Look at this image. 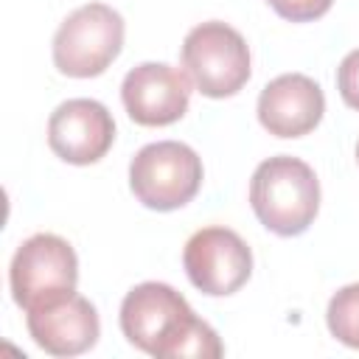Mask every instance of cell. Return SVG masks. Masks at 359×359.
<instances>
[{"mask_svg": "<svg viewBox=\"0 0 359 359\" xmlns=\"http://www.w3.org/2000/svg\"><path fill=\"white\" fill-rule=\"evenodd\" d=\"M118 320L123 337L157 359H219L224 353L219 334L168 283L146 280L129 289Z\"/></svg>", "mask_w": 359, "mask_h": 359, "instance_id": "1", "label": "cell"}, {"mask_svg": "<svg viewBox=\"0 0 359 359\" xmlns=\"http://www.w3.org/2000/svg\"><path fill=\"white\" fill-rule=\"evenodd\" d=\"M250 205L266 230L300 236L320 210V180L309 163L292 154L269 157L252 171Z\"/></svg>", "mask_w": 359, "mask_h": 359, "instance_id": "2", "label": "cell"}, {"mask_svg": "<svg viewBox=\"0 0 359 359\" xmlns=\"http://www.w3.org/2000/svg\"><path fill=\"white\" fill-rule=\"evenodd\" d=\"M123 48V17L107 3L70 11L53 34V65L62 76H101Z\"/></svg>", "mask_w": 359, "mask_h": 359, "instance_id": "3", "label": "cell"}, {"mask_svg": "<svg viewBox=\"0 0 359 359\" xmlns=\"http://www.w3.org/2000/svg\"><path fill=\"white\" fill-rule=\"evenodd\" d=\"M180 56L191 84L208 98L236 95L252 73L247 39L233 25L219 20L191 28L182 39Z\"/></svg>", "mask_w": 359, "mask_h": 359, "instance_id": "4", "label": "cell"}, {"mask_svg": "<svg viewBox=\"0 0 359 359\" xmlns=\"http://www.w3.org/2000/svg\"><path fill=\"white\" fill-rule=\"evenodd\" d=\"M202 160L180 140H157L143 146L129 163V188L135 199L151 210H177L202 188Z\"/></svg>", "mask_w": 359, "mask_h": 359, "instance_id": "5", "label": "cell"}, {"mask_svg": "<svg viewBox=\"0 0 359 359\" xmlns=\"http://www.w3.org/2000/svg\"><path fill=\"white\" fill-rule=\"evenodd\" d=\"M79 283V258L62 236L36 233L25 238L8 266L11 297L20 309H34L67 292H76Z\"/></svg>", "mask_w": 359, "mask_h": 359, "instance_id": "6", "label": "cell"}, {"mask_svg": "<svg viewBox=\"0 0 359 359\" xmlns=\"http://www.w3.org/2000/svg\"><path fill=\"white\" fill-rule=\"evenodd\" d=\"M188 280L210 297L238 292L252 275V252L247 241L230 227H202L182 250Z\"/></svg>", "mask_w": 359, "mask_h": 359, "instance_id": "7", "label": "cell"}, {"mask_svg": "<svg viewBox=\"0 0 359 359\" xmlns=\"http://www.w3.org/2000/svg\"><path fill=\"white\" fill-rule=\"evenodd\" d=\"M121 101L126 115L140 126H168L188 112L191 79L165 62H143L123 76Z\"/></svg>", "mask_w": 359, "mask_h": 359, "instance_id": "8", "label": "cell"}, {"mask_svg": "<svg viewBox=\"0 0 359 359\" xmlns=\"http://www.w3.org/2000/svg\"><path fill=\"white\" fill-rule=\"evenodd\" d=\"M115 140V121L95 98H67L48 118V146L73 165L98 163Z\"/></svg>", "mask_w": 359, "mask_h": 359, "instance_id": "9", "label": "cell"}, {"mask_svg": "<svg viewBox=\"0 0 359 359\" xmlns=\"http://www.w3.org/2000/svg\"><path fill=\"white\" fill-rule=\"evenodd\" d=\"M25 325L31 339L50 356H79L101 337L95 306L76 292L28 309Z\"/></svg>", "mask_w": 359, "mask_h": 359, "instance_id": "10", "label": "cell"}, {"mask_svg": "<svg viewBox=\"0 0 359 359\" xmlns=\"http://www.w3.org/2000/svg\"><path fill=\"white\" fill-rule=\"evenodd\" d=\"M325 112L320 84L303 73H283L272 79L258 95V121L275 137L309 135Z\"/></svg>", "mask_w": 359, "mask_h": 359, "instance_id": "11", "label": "cell"}, {"mask_svg": "<svg viewBox=\"0 0 359 359\" xmlns=\"http://www.w3.org/2000/svg\"><path fill=\"white\" fill-rule=\"evenodd\" d=\"M325 323L331 337H337L348 348H359V283L342 286L328 300Z\"/></svg>", "mask_w": 359, "mask_h": 359, "instance_id": "12", "label": "cell"}, {"mask_svg": "<svg viewBox=\"0 0 359 359\" xmlns=\"http://www.w3.org/2000/svg\"><path fill=\"white\" fill-rule=\"evenodd\" d=\"M278 17L289 20V22H311V20H320L331 6L334 0H266Z\"/></svg>", "mask_w": 359, "mask_h": 359, "instance_id": "13", "label": "cell"}, {"mask_svg": "<svg viewBox=\"0 0 359 359\" xmlns=\"http://www.w3.org/2000/svg\"><path fill=\"white\" fill-rule=\"evenodd\" d=\"M337 90L342 101L359 112V48L351 50L337 67Z\"/></svg>", "mask_w": 359, "mask_h": 359, "instance_id": "14", "label": "cell"}, {"mask_svg": "<svg viewBox=\"0 0 359 359\" xmlns=\"http://www.w3.org/2000/svg\"><path fill=\"white\" fill-rule=\"evenodd\" d=\"M356 160H359V143H356Z\"/></svg>", "mask_w": 359, "mask_h": 359, "instance_id": "15", "label": "cell"}]
</instances>
